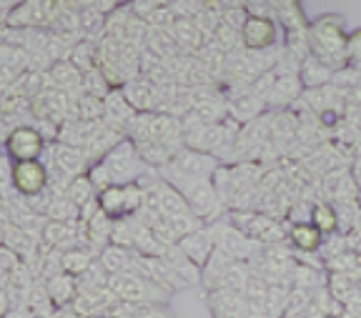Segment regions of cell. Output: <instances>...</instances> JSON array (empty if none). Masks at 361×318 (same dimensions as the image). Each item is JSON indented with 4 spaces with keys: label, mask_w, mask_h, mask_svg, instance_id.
I'll list each match as a JSON object with an SVG mask.
<instances>
[{
    "label": "cell",
    "mask_w": 361,
    "mask_h": 318,
    "mask_svg": "<svg viewBox=\"0 0 361 318\" xmlns=\"http://www.w3.org/2000/svg\"><path fill=\"white\" fill-rule=\"evenodd\" d=\"M306 38H309L311 56L319 58L334 73L349 65V58H346L349 35L344 33V20L338 15H322L319 20H314L306 30Z\"/></svg>",
    "instance_id": "cell-1"
},
{
    "label": "cell",
    "mask_w": 361,
    "mask_h": 318,
    "mask_svg": "<svg viewBox=\"0 0 361 318\" xmlns=\"http://www.w3.org/2000/svg\"><path fill=\"white\" fill-rule=\"evenodd\" d=\"M221 168L219 158L214 153H203V151H196V148H180L178 153L173 155L166 168H161V176L166 181L171 178H191V181H201V178H214L216 171Z\"/></svg>",
    "instance_id": "cell-2"
},
{
    "label": "cell",
    "mask_w": 361,
    "mask_h": 318,
    "mask_svg": "<svg viewBox=\"0 0 361 318\" xmlns=\"http://www.w3.org/2000/svg\"><path fill=\"white\" fill-rule=\"evenodd\" d=\"M108 288L113 291V295L118 301L135 303V306H148V303L164 301V295H169V291H164L158 284L143 279L135 271H123L116 273L108 279Z\"/></svg>",
    "instance_id": "cell-3"
},
{
    "label": "cell",
    "mask_w": 361,
    "mask_h": 318,
    "mask_svg": "<svg viewBox=\"0 0 361 318\" xmlns=\"http://www.w3.org/2000/svg\"><path fill=\"white\" fill-rule=\"evenodd\" d=\"M103 165L108 168L111 173L113 183H118V186H126V183H141L143 173H148L151 165H146V160L141 158L138 153V148L130 138H123L118 146L113 148L111 153L103 158Z\"/></svg>",
    "instance_id": "cell-4"
},
{
    "label": "cell",
    "mask_w": 361,
    "mask_h": 318,
    "mask_svg": "<svg viewBox=\"0 0 361 318\" xmlns=\"http://www.w3.org/2000/svg\"><path fill=\"white\" fill-rule=\"evenodd\" d=\"M169 183H173L180 193L186 196L193 216L201 218V221H214L216 213H219L221 205H224L219 191H216V183L211 181V178H201V181H191V178H171Z\"/></svg>",
    "instance_id": "cell-5"
},
{
    "label": "cell",
    "mask_w": 361,
    "mask_h": 318,
    "mask_svg": "<svg viewBox=\"0 0 361 318\" xmlns=\"http://www.w3.org/2000/svg\"><path fill=\"white\" fill-rule=\"evenodd\" d=\"M228 221L236 228H241L248 238L259 246H281L288 238V231L276 218L264 216V213H233Z\"/></svg>",
    "instance_id": "cell-6"
},
{
    "label": "cell",
    "mask_w": 361,
    "mask_h": 318,
    "mask_svg": "<svg viewBox=\"0 0 361 318\" xmlns=\"http://www.w3.org/2000/svg\"><path fill=\"white\" fill-rule=\"evenodd\" d=\"M11 183L20 198H35L51 188V173L43 160H23L13 163Z\"/></svg>",
    "instance_id": "cell-7"
},
{
    "label": "cell",
    "mask_w": 361,
    "mask_h": 318,
    "mask_svg": "<svg viewBox=\"0 0 361 318\" xmlns=\"http://www.w3.org/2000/svg\"><path fill=\"white\" fill-rule=\"evenodd\" d=\"M48 151V141L33 123L20 125L11 136H6V155L13 163L23 160H40V155Z\"/></svg>",
    "instance_id": "cell-8"
},
{
    "label": "cell",
    "mask_w": 361,
    "mask_h": 318,
    "mask_svg": "<svg viewBox=\"0 0 361 318\" xmlns=\"http://www.w3.org/2000/svg\"><path fill=\"white\" fill-rule=\"evenodd\" d=\"M211 233H214L216 246H219L224 253L233 258V261H248V258L256 256V250L261 248L256 241H251L241 228H236L231 221H216L211 223Z\"/></svg>",
    "instance_id": "cell-9"
},
{
    "label": "cell",
    "mask_w": 361,
    "mask_h": 318,
    "mask_svg": "<svg viewBox=\"0 0 361 318\" xmlns=\"http://www.w3.org/2000/svg\"><path fill=\"white\" fill-rule=\"evenodd\" d=\"M279 28L269 15H251L241 30V43L248 51H266L276 43Z\"/></svg>",
    "instance_id": "cell-10"
},
{
    "label": "cell",
    "mask_w": 361,
    "mask_h": 318,
    "mask_svg": "<svg viewBox=\"0 0 361 318\" xmlns=\"http://www.w3.org/2000/svg\"><path fill=\"white\" fill-rule=\"evenodd\" d=\"M178 248L183 250L198 268H203L206 263H209V258L214 256V250L219 248V246H216V238H214V233H211V228L203 226V228H198V231L183 236V238L178 241Z\"/></svg>",
    "instance_id": "cell-11"
},
{
    "label": "cell",
    "mask_w": 361,
    "mask_h": 318,
    "mask_svg": "<svg viewBox=\"0 0 361 318\" xmlns=\"http://www.w3.org/2000/svg\"><path fill=\"white\" fill-rule=\"evenodd\" d=\"M209 293V308L214 318H246V295L228 288L206 291Z\"/></svg>",
    "instance_id": "cell-12"
},
{
    "label": "cell",
    "mask_w": 361,
    "mask_h": 318,
    "mask_svg": "<svg viewBox=\"0 0 361 318\" xmlns=\"http://www.w3.org/2000/svg\"><path fill=\"white\" fill-rule=\"evenodd\" d=\"M106 113H103V123L111 125V128H116V131L126 133L128 131L130 120L138 115V110L130 106L128 101H126L123 91L121 88H113L111 93L106 96Z\"/></svg>",
    "instance_id": "cell-13"
},
{
    "label": "cell",
    "mask_w": 361,
    "mask_h": 318,
    "mask_svg": "<svg viewBox=\"0 0 361 318\" xmlns=\"http://www.w3.org/2000/svg\"><path fill=\"white\" fill-rule=\"evenodd\" d=\"M45 291H48V295H51V301L56 303V308H68V306H73V301L78 298L80 286H78V279H75V276L61 271L45 281Z\"/></svg>",
    "instance_id": "cell-14"
},
{
    "label": "cell",
    "mask_w": 361,
    "mask_h": 318,
    "mask_svg": "<svg viewBox=\"0 0 361 318\" xmlns=\"http://www.w3.org/2000/svg\"><path fill=\"white\" fill-rule=\"evenodd\" d=\"M123 96L126 101L133 106L138 113H151L156 108V101H158V86H153L151 80H141V78H133L128 80L123 88Z\"/></svg>",
    "instance_id": "cell-15"
},
{
    "label": "cell",
    "mask_w": 361,
    "mask_h": 318,
    "mask_svg": "<svg viewBox=\"0 0 361 318\" xmlns=\"http://www.w3.org/2000/svg\"><path fill=\"white\" fill-rule=\"evenodd\" d=\"M324 241H326L324 233L309 221L291 223V228H288V243L299 250V253H316V250H322Z\"/></svg>",
    "instance_id": "cell-16"
},
{
    "label": "cell",
    "mask_w": 361,
    "mask_h": 318,
    "mask_svg": "<svg viewBox=\"0 0 361 318\" xmlns=\"http://www.w3.org/2000/svg\"><path fill=\"white\" fill-rule=\"evenodd\" d=\"M98 205L111 221H123V218L130 216L128 193H126V186H118V183H113V186H108L106 191L98 193Z\"/></svg>",
    "instance_id": "cell-17"
},
{
    "label": "cell",
    "mask_w": 361,
    "mask_h": 318,
    "mask_svg": "<svg viewBox=\"0 0 361 318\" xmlns=\"http://www.w3.org/2000/svg\"><path fill=\"white\" fill-rule=\"evenodd\" d=\"M233 263H236V261H233L228 253H224L221 248H216L214 256L209 258V263L201 268V284H203V288H206V291L221 288V284H224V279H226V273L231 271Z\"/></svg>",
    "instance_id": "cell-18"
},
{
    "label": "cell",
    "mask_w": 361,
    "mask_h": 318,
    "mask_svg": "<svg viewBox=\"0 0 361 318\" xmlns=\"http://www.w3.org/2000/svg\"><path fill=\"white\" fill-rule=\"evenodd\" d=\"M299 78L309 91H314V88H324V86L331 83L334 70L329 68V65H324L316 56H311L309 53V56L304 58V63L299 65Z\"/></svg>",
    "instance_id": "cell-19"
},
{
    "label": "cell",
    "mask_w": 361,
    "mask_h": 318,
    "mask_svg": "<svg viewBox=\"0 0 361 318\" xmlns=\"http://www.w3.org/2000/svg\"><path fill=\"white\" fill-rule=\"evenodd\" d=\"M301 88H304V83H301L299 75L286 73V75H281V78H276L269 98H271V103H276V106H288V103H293L296 98H301Z\"/></svg>",
    "instance_id": "cell-20"
},
{
    "label": "cell",
    "mask_w": 361,
    "mask_h": 318,
    "mask_svg": "<svg viewBox=\"0 0 361 318\" xmlns=\"http://www.w3.org/2000/svg\"><path fill=\"white\" fill-rule=\"evenodd\" d=\"M130 258H133V250L123 248V246H116L111 243L108 248L101 250V256H98V263L106 268L108 276H116V273H123L130 268Z\"/></svg>",
    "instance_id": "cell-21"
},
{
    "label": "cell",
    "mask_w": 361,
    "mask_h": 318,
    "mask_svg": "<svg viewBox=\"0 0 361 318\" xmlns=\"http://www.w3.org/2000/svg\"><path fill=\"white\" fill-rule=\"evenodd\" d=\"M96 253L93 250H88V248H68V250H63V271L66 273H71V276H83L85 271H88L93 263H96Z\"/></svg>",
    "instance_id": "cell-22"
},
{
    "label": "cell",
    "mask_w": 361,
    "mask_h": 318,
    "mask_svg": "<svg viewBox=\"0 0 361 318\" xmlns=\"http://www.w3.org/2000/svg\"><path fill=\"white\" fill-rule=\"evenodd\" d=\"M309 223H314L324 236L338 231V210L331 203H311Z\"/></svg>",
    "instance_id": "cell-23"
},
{
    "label": "cell",
    "mask_w": 361,
    "mask_h": 318,
    "mask_svg": "<svg viewBox=\"0 0 361 318\" xmlns=\"http://www.w3.org/2000/svg\"><path fill=\"white\" fill-rule=\"evenodd\" d=\"M106 98H96V96H88V93H83V96L75 101L73 106V118L78 120H88V123H98V120H103V113H106Z\"/></svg>",
    "instance_id": "cell-24"
},
{
    "label": "cell",
    "mask_w": 361,
    "mask_h": 318,
    "mask_svg": "<svg viewBox=\"0 0 361 318\" xmlns=\"http://www.w3.org/2000/svg\"><path fill=\"white\" fill-rule=\"evenodd\" d=\"M66 196L71 201H73V203L78 205V208H85V205H88L90 201L98 198V191H96V186L90 183L88 173H85V176H78V178H73V181H71V186H68Z\"/></svg>",
    "instance_id": "cell-25"
},
{
    "label": "cell",
    "mask_w": 361,
    "mask_h": 318,
    "mask_svg": "<svg viewBox=\"0 0 361 318\" xmlns=\"http://www.w3.org/2000/svg\"><path fill=\"white\" fill-rule=\"evenodd\" d=\"M68 61L73 63L80 73H88L90 68H96L98 51H96V46H93L90 40H80L78 46L71 48V56H68Z\"/></svg>",
    "instance_id": "cell-26"
},
{
    "label": "cell",
    "mask_w": 361,
    "mask_h": 318,
    "mask_svg": "<svg viewBox=\"0 0 361 318\" xmlns=\"http://www.w3.org/2000/svg\"><path fill=\"white\" fill-rule=\"evenodd\" d=\"M45 218H51V221H80V208L68 196H53Z\"/></svg>",
    "instance_id": "cell-27"
},
{
    "label": "cell",
    "mask_w": 361,
    "mask_h": 318,
    "mask_svg": "<svg viewBox=\"0 0 361 318\" xmlns=\"http://www.w3.org/2000/svg\"><path fill=\"white\" fill-rule=\"evenodd\" d=\"M173 30H176V40H178L180 46H188V48L201 46L203 30L198 28V20H193V18H178Z\"/></svg>",
    "instance_id": "cell-28"
},
{
    "label": "cell",
    "mask_w": 361,
    "mask_h": 318,
    "mask_svg": "<svg viewBox=\"0 0 361 318\" xmlns=\"http://www.w3.org/2000/svg\"><path fill=\"white\" fill-rule=\"evenodd\" d=\"M261 108H264V103L259 101V96H238V98H233L231 113L236 115L238 120H251L259 115Z\"/></svg>",
    "instance_id": "cell-29"
},
{
    "label": "cell",
    "mask_w": 361,
    "mask_h": 318,
    "mask_svg": "<svg viewBox=\"0 0 361 318\" xmlns=\"http://www.w3.org/2000/svg\"><path fill=\"white\" fill-rule=\"evenodd\" d=\"M356 284L351 279V273H334L331 281H329V293L336 301H349L351 293H354Z\"/></svg>",
    "instance_id": "cell-30"
},
{
    "label": "cell",
    "mask_w": 361,
    "mask_h": 318,
    "mask_svg": "<svg viewBox=\"0 0 361 318\" xmlns=\"http://www.w3.org/2000/svg\"><path fill=\"white\" fill-rule=\"evenodd\" d=\"M88 178H90V183L96 186V191L101 193V191H106L108 186H113V178H111V173H108V168L103 165V160H98V163H93L88 168Z\"/></svg>",
    "instance_id": "cell-31"
},
{
    "label": "cell",
    "mask_w": 361,
    "mask_h": 318,
    "mask_svg": "<svg viewBox=\"0 0 361 318\" xmlns=\"http://www.w3.org/2000/svg\"><path fill=\"white\" fill-rule=\"evenodd\" d=\"M346 58L354 70H361V28L349 35V46H346Z\"/></svg>",
    "instance_id": "cell-32"
},
{
    "label": "cell",
    "mask_w": 361,
    "mask_h": 318,
    "mask_svg": "<svg viewBox=\"0 0 361 318\" xmlns=\"http://www.w3.org/2000/svg\"><path fill=\"white\" fill-rule=\"evenodd\" d=\"M161 6H164L161 0H133V3H130V11H133L135 18H143V20H146V18L151 15L153 11H158Z\"/></svg>",
    "instance_id": "cell-33"
},
{
    "label": "cell",
    "mask_w": 361,
    "mask_h": 318,
    "mask_svg": "<svg viewBox=\"0 0 361 318\" xmlns=\"http://www.w3.org/2000/svg\"><path fill=\"white\" fill-rule=\"evenodd\" d=\"M135 318H171V313L166 311V308H151V306H143L141 311H138V316Z\"/></svg>",
    "instance_id": "cell-34"
},
{
    "label": "cell",
    "mask_w": 361,
    "mask_h": 318,
    "mask_svg": "<svg viewBox=\"0 0 361 318\" xmlns=\"http://www.w3.org/2000/svg\"><path fill=\"white\" fill-rule=\"evenodd\" d=\"M224 11H236V8H246V0H216Z\"/></svg>",
    "instance_id": "cell-35"
},
{
    "label": "cell",
    "mask_w": 361,
    "mask_h": 318,
    "mask_svg": "<svg viewBox=\"0 0 361 318\" xmlns=\"http://www.w3.org/2000/svg\"><path fill=\"white\" fill-rule=\"evenodd\" d=\"M78 3H83V8H85V6H98L101 0H78Z\"/></svg>",
    "instance_id": "cell-36"
},
{
    "label": "cell",
    "mask_w": 361,
    "mask_h": 318,
    "mask_svg": "<svg viewBox=\"0 0 361 318\" xmlns=\"http://www.w3.org/2000/svg\"><path fill=\"white\" fill-rule=\"evenodd\" d=\"M359 258H361V246H359Z\"/></svg>",
    "instance_id": "cell-37"
},
{
    "label": "cell",
    "mask_w": 361,
    "mask_h": 318,
    "mask_svg": "<svg viewBox=\"0 0 361 318\" xmlns=\"http://www.w3.org/2000/svg\"><path fill=\"white\" fill-rule=\"evenodd\" d=\"M98 318H108V316H98Z\"/></svg>",
    "instance_id": "cell-38"
}]
</instances>
